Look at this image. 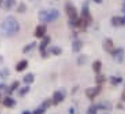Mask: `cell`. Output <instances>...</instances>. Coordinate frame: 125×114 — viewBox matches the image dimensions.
Masks as SVG:
<instances>
[{
	"label": "cell",
	"instance_id": "cell-1",
	"mask_svg": "<svg viewBox=\"0 0 125 114\" xmlns=\"http://www.w3.org/2000/svg\"><path fill=\"white\" fill-rule=\"evenodd\" d=\"M20 30V24L17 20L13 16H8L4 19L1 25L2 34L6 37L13 36Z\"/></svg>",
	"mask_w": 125,
	"mask_h": 114
},
{
	"label": "cell",
	"instance_id": "cell-2",
	"mask_svg": "<svg viewBox=\"0 0 125 114\" xmlns=\"http://www.w3.org/2000/svg\"><path fill=\"white\" fill-rule=\"evenodd\" d=\"M59 16V12L57 10L55 9H50V10H45L39 12L38 18L40 22L43 23H52L57 20Z\"/></svg>",
	"mask_w": 125,
	"mask_h": 114
},
{
	"label": "cell",
	"instance_id": "cell-3",
	"mask_svg": "<svg viewBox=\"0 0 125 114\" xmlns=\"http://www.w3.org/2000/svg\"><path fill=\"white\" fill-rule=\"evenodd\" d=\"M65 11H66L67 16L70 19V23L77 21V19H78V11H77L76 8L75 7L73 4L70 2L67 3L66 5H65Z\"/></svg>",
	"mask_w": 125,
	"mask_h": 114
},
{
	"label": "cell",
	"instance_id": "cell-4",
	"mask_svg": "<svg viewBox=\"0 0 125 114\" xmlns=\"http://www.w3.org/2000/svg\"><path fill=\"white\" fill-rule=\"evenodd\" d=\"M80 18L85 22L86 24L87 25V27L92 23L93 18H92V16H91L90 11H89L88 2L84 3L83 6H82V16H81Z\"/></svg>",
	"mask_w": 125,
	"mask_h": 114
},
{
	"label": "cell",
	"instance_id": "cell-5",
	"mask_svg": "<svg viewBox=\"0 0 125 114\" xmlns=\"http://www.w3.org/2000/svg\"><path fill=\"white\" fill-rule=\"evenodd\" d=\"M102 90V87L101 85H98L96 87H92V88H88L86 89V95L89 100H93L96 98L98 94L101 92Z\"/></svg>",
	"mask_w": 125,
	"mask_h": 114
},
{
	"label": "cell",
	"instance_id": "cell-6",
	"mask_svg": "<svg viewBox=\"0 0 125 114\" xmlns=\"http://www.w3.org/2000/svg\"><path fill=\"white\" fill-rule=\"evenodd\" d=\"M111 54L116 64H122L123 63V58H124V51H123V48H118L116 49V50H113V52Z\"/></svg>",
	"mask_w": 125,
	"mask_h": 114
},
{
	"label": "cell",
	"instance_id": "cell-7",
	"mask_svg": "<svg viewBox=\"0 0 125 114\" xmlns=\"http://www.w3.org/2000/svg\"><path fill=\"white\" fill-rule=\"evenodd\" d=\"M51 41V38L49 36H44V39L40 45V52L41 54L42 57H47V52H46V47L49 45Z\"/></svg>",
	"mask_w": 125,
	"mask_h": 114
},
{
	"label": "cell",
	"instance_id": "cell-8",
	"mask_svg": "<svg viewBox=\"0 0 125 114\" xmlns=\"http://www.w3.org/2000/svg\"><path fill=\"white\" fill-rule=\"evenodd\" d=\"M64 98L65 94L61 90L55 91L53 93V97H52V104L54 105H57L58 103H60V102H62V100H64Z\"/></svg>",
	"mask_w": 125,
	"mask_h": 114
},
{
	"label": "cell",
	"instance_id": "cell-9",
	"mask_svg": "<svg viewBox=\"0 0 125 114\" xmlns=\"http://www.w3.org/2000/svg\"><path fill=\"white\" fill-rule=\"evenodd\" d=\"M102 46L104 49V52H108V53H111L114 50V47H113V40L110 38H105L103 40Z\"/></svg>",
	"mask_w": 125,
	"mask_h": 114
},
{
	"label": "cell",
	"instance_id": "cell-10",
	"mask_svg": "<svg viewBox=\"0 0 125 114\" xmlns=\"http://www.w3.org/2000/svg\"><path fill=\"white\" fill-rule=\"evenodd\" d=\"M46 31H47L46 25H45V24L39 25V26L36 27V29H35V33H34L35 37H37L38 39L43 38V37L45 36Z\"/></svg>",
	"mask_w": 125,
	"mask_h": 114
},
{
	"label": "cell",
	"instance_id": "cell-11",
	"mask_svg": "<svg viewBox=\"0 0 125 114\" xmlns=\"http://www.w3.org/2000/svg\"><path fill=\"white\" fill-rule=\"evenodd\" d=\"M97 107L98 110H101V111H111L112 109V105H111V102L109 101H104V102H100V103L95 105Z\"/></svg>",
	"mask_w": 125,
	"mask_h": 114
},
{
	"label": "cell",
	"instance_id": "cell-12",
	"mask_svg": "<svg viewBox=\"0 0 125 114\" xmlns=\"http://www.w3.org/2000/svg\"><path fill=\"white\" fill-rule=\"evenodd\" d=\"M3 105L7 108H13V107L16 106V101L11 97H6L3 101Z\"/></svg>",
	"mask_w": 125,
	"mask_h": 114
},
{
	"label": "cell",
	"instance_id": "cell-13",
	"mask_svg": "<svg viewBox=\"0 0 125 114\" xmlns=\"http://www.w3.org/2000/svg\"><path fill=\"white\" fill-rule=\"evenodd\" d=\"M28 60H26V59H23V60L20 61V62L16 64V70L17 71V72H21V71L25 70V69L28 68Z\"/></svg>",
	"mask_w": 125,
	"mask_h": 114
},
{
	"label": "cell",
	"instance_id": "cell-14",
	"mask_svg": "<svg viewBox=\"0 0 125 114\" xmlns=\"http://www.w3.org/2000/svg\"><path fill=\"white\" fill-rule=\"evenodd\" d=\"M82 46H83V44H82V40H74L73 43H72V51H73V52H75V53L79 52L81 51V49L82 48Z\"/></svg>",
	"mask_w": 125,
	"mask_h": 114
},
{
	"label": "cell",
	"instance_id": "cell-15",
	"mask_svg": "<svg viewBox=\"0 0 125 114\" xmlns=\"http://www.w3.org/2000/svg\"><path fill=\"white\" fill-rule=\"evenodd\" d=\"M34 81V75L33 73H28L23 77V82L26 84H31Z\"/></svg>",
	"mask_w": 125,
	"mask_h": 114
},
{
	"label": "cell",
	"instance_id": "cell-16",
	"mask_svg": "<svg viewBox=\"0 0 125 114\" xmlns=\"http://www.w3.org/2000/svg\"><path fill=\"white\" fill-rule=\"evenodd\" d=\"M111 23L114 27H119L123 25V19L121 16H114L111 19Z\"/></svg>",
	"mask_w": 125,
	"mask_h": 114
},
{
	"label": "cell",
	"instance_id": "cell-17",
	"mask_svg": "<svg viewBox=\"0 0 125 114\" xmlns=\"http://www.w3.org/2000/svg\"><path fill=\"white\" fill-rule=\"evenodd\" d=\"M101 68H102V63L100 60H95L93 64V69L95 73H100Z\"/></svg>",
	"mask_w": 125,
	"mask_h": 114
},
{
	"label": "cell",
	"instance_id": "cell-18",
	"mask_svg": "<svg viewBox=\"0 0 125 114\" xmlns=\"http://www.w3.org/2000/svg\"><path fill=\"white\" fill-rule=\"evenodd\" d=\"M36 44H37L36 41H33L30 44H28V45L25 46L24 48L22 49V52L23 53H28V52H29L30 51H32L35 46H36Z\"/></svg>",
	"mask_w": 125,
	"mask_h": 114
},
{
	"label": "cell",
	"instance_id": "cell-19",
	"mask_svg": "<svg viewBox=\"0 0 125 114\" xmlns=\"http://www.w3.org/2000/svg\"><path fill=\"white\" fill-rule=\"evenodd\" d=\"M110 81H111V83L112 85L117 86V85L121 84L123 82V78L118 77V76H111L110 77Z\"/></svg>",
	"mask_w": 125,
	"mask_h": 114
},
{
	"label": "cell",
	"instance_id": "cell-20",
	"mask_svg": "<svg viewBox=\"0 0 125 114\" xmlns=\"http://www.w3.org/2000/svg\"><path fill=\"white\" fill-rule=\"evenodd\" d=\"M49 52L53 54L54 56H59L60 54H62V49L58 46H52L49 49Z\"/></svg>",
	"mask_w": 125,
	"mask_h": 114
},
{
	"label": "cell",
	"instance_id": "cell-21",
	"mask_svg": "<svg viewBox=\"0 0 125 114\" xmlns=\"http://www.w3.org/2000/svg\"><path fill=\"white\" fill-rule=\"evenodd\" d=\"M105 76L103 74H100V73H98L95 77V81L98 85H101L102 83H104L105 81Z\"/></svg>",
	"mask_w": 125,
	"mask_h": 114
},
{
	"label": "cell",
	"instance_id": "cell-22",
	"mask_svg": "<svg viewBox=\"0 0 125 114\" xmlns=\"http://www.w3.org/2000/svg\"><path fill=\"white\" fill-rule=\"evenodd\" d=\"M16 3V0H6L4 3V9L6 11H10L13 6H15Z\"/></svg>",
	"mask_w": 125,
	"mask_h": 114
},
{
	"label": "cell",
	"instance_id": "cell-23",
	"mask_svg": "<svg viewBox=\"0 0 125 114\" xmlns=\"http://www.w3.org/2000/svg\"><path fill=\"white\" fill-rule=\"evenodd\" d=\"M19 86H20V82L18 81H14V82L11 84V86L9 88H8V93L10 94V93H12V92H14L15 90H16L18 88H19Z\"/></svg>",
	"mask_w": 125,
	"mask_h": 114
},
{
	"label": "cell",
	"instance_id": "cell-24",
	"mask_svg": "<svg viewBox=\"0 0 125 114\" xmlns=\"http://www.w3.org/2000/svg\"><path fill=\"white\" fill-rule=\"evenodd\" d=\"M87 60H88V57L87 55H81L77 58V64L79 65H82V64H85L87 62Z\"/></svg>",
	"mask_w": 125,
	"mask_h": 114
},
{
	"label": "cell",
	"instance_id": "cell-25",
	"mask_svg": "<svg viewBox=\"0 0 125 114\" xmlns=\"http://www.w3.org/2000/svg\"><path fill=\"white\" fill-rule=\"evenodd\" d=\"M29 91H30V87L26 86V87H23V88H21V89L19 90V93H19V95L21 97H23L24 95H26Z\"/></svg>",
	"mask_w": 125,
	"mask_h": 114
},
{
	"label": "cell",
	"instance_id": "cell-26",
	"mask_svg": "<svg viewBox=\"0 0 125 114\" xmlns=\"http://www.w3.org/2000/svg\"><path fill=\"white\" fill-rule=\"evenodd\" d=\"M97 112H98V109H97V107H96V105H92L87 109V114H97Z\"/></svg>",
	"mask_w": 125,
	"mask_h": 114
},
{
	"label": "cell",
	"instance_id": "cell-27",
	"mask_svg": "<svg viewBox=\"0 0 125 114\" xmlns=\"http://www.w3.org/2000/svg\"><path fill=\"white\" fill-rule=\"evenodd\" d=\"M52 100H51V99H47V100H44V101L42 102V104H41L40 106L44 107L45 109H47L52 105Z\"/></svg>",
	"mask_w": 125,
	"mask_h": 114
},
{
	"label": "cell",
	"instance_id": "cell-28",
	"mask_svg": "<svg viewBox=\"0 0 125 114\" xmlns=\"http://www.w3.org/2000/svg\"><path fill=\"white\" fill-rule=\"evenodd\" d=\"M27 11V6L24 3H21L19 5V7L17 8V12L19 13H24Z\"/></svg>",
	"mask_w": 125,
	"mask_h": 114
},
{
	"label": "cell",
	"instance_id": "cell-29",
	"mask_svg": "<svg viewBox=\"0 0 125 114\" xmlns=\"http://www.w3.org/2000/svg\"><path fill=\"white\" fill-rule=\"evenodd\" d=\"M45 111H46V109H45L42 106H40L37 109H35L34 112H33V114H44L45 112Z\"/></svg>",
	"mask_w": 125,
	"mask_h": 114
},
{
	"label": "cell",
	"instance_id": "cell-30",
	"mask_svg": "<svg viewBox=\"0 0 125 114\" xmlns=\"http://www.w3.org/2000/svg\"><path fill=\"white\" fill-rule=\"evenodd\" d=\"M8 76H9V70H8V69H4L0 72V77L3 78V79H5Z\"/></svg>",
	"mask_w": 125,
	"mask_h": 114
},
{
	"label": "cell",
	"instance_id": "cell-31",
	"mask_svg": "<svg viewBox=\"0 0 125 114\" xmlns=\"http://www.w3.org/2000/svg\"><path fill=\"white\" fill-rule=\"evenodd\" d=\"M4 89H7L6 86L4 84H0V90H4Z\"/></svg>",
	"mask_w": 125,
	"mask_h": 114
},
{
	"label": "cell",
	"instance_id": "cell-32",
	"mask_svg": "<svg viewBox=\"0 0 125 114\" xmlns=\"http://www.w3.org/2000/svg\"><path fill=\"white\" fill-rule=\"evenodd\" d=\"M122 100H123V101H125V89L123 90V93H122Z\"/></svg>",
	"mask_w": 125,
	"mask_h": 114
},
{
	"label": "cell",
	"instance_id": "cell-33",
	"mask_svg": "<svg viewBox=\"0 0 125 114\" xmlns=\"http://www.w3.org/2000/svg\"><path fill=\"white\" fill-rule=\"evenodd\" d=\"M116 107H117L118 109H123V104H121V103L117 104V105H116Z\"/></svg>",
	"mask_w": 125,
	"mask_h": 114
},
{
	"label": "cell",
	"instance_id": "cell-34",
	"mask_svg": "<svg viewBox=\"0 0 125 114\" xmlns=\"http://www.w3.org/2000/svg\"><path fill=\"white\" fill-rule=\"evenodd\" d=\"M69 113L70 114H75V110H74V108H70V111H69Z\"/></svg>",
	"mask_w": 125,
	"mask_h": 114
},
{
	"label": "cell",
	"instance_id": "cell-35",
	"mask_svg": "<svg viewBox=\"0 0 125 114\" xmlns=\"http://www.w3.org/2000/svg\"><path fill=\"white\" fill-rule=\"evenodd\" d=\"M78 88H79V87L78 86H76V87H75V88H73V90H72V93H75V92L78 90Z\"/></svg>",
	"mask_w": 125,
	"mask_h": 114
},
{
	"label": "cell",
	"instance_id": "cell-36",
	"mask_svg": "<svg viewBox=\"0 0 125 114\" xmlns=\"http://www.w3.org/2000/svg\"><path fill=\"white\" fill-rule=\"evenodd\" d=\"M122 11H123V12L125 14V1L123 2V9H122Z\"/></svg>",
	"mask_w": 125,
	"mask_h": 114
},
{
	"label": "cell",
	"instance_id": "cell-37",
	"mask_svg": "<svg viewBox=\"0 0 125 114\" xmlns=\"http://www.w3.org/2000/svg\"><path fill=\"white\" fill-rule=\"evenodd\" d=\"M94 2L97 3V4H101L102 3V0H94Z\"/></svg>",
	"mask_w": 125,
	"mask_h": 114
},
{
	"label": "cell",
	"instance_id": "cell-38",
	"mask_svg": "<svg viewBox=\"0 0 125 114\" xmlns=\"http://www.w3.org/2000/svg\"><path fill=\"white\" fill-rule=\"evenodd\" d=\"M22 114H32V113L29 112V111H25V112H22Z\"/></svg>",
	"mask_w": 125,
	"mask_h": 114
},
{
	"label": "cell",
	"instance_id": "cell-39",
	"mask_svg": "<svg viewBox=\"0 0 125 114\" xmlns=\"http://www.w3.org/2000/svg\"><path fill=\"white\" fill-rule=\"evenodd\" d=\"M3 2H4V0H0V7H1V5H2Z\"/></svg>",
	"mask_w": 125,
	"mask_h": 114
},
{
	"label": "cell",
	"instance_id": "cell-40",
	"mask_svg": "<svg viewBox=\"0 0 125 114\" xmlns=\"http://www.w3.org/2000/svg\"><path fill=\"white\" fill-rule=\"evenodd\" d=\"M123 25H125V16H123Z\"/></svg>",
	"mask_w": 125,
	"mask_h": 114
},
{
	"label": "cell",
	"instance_id": "cell-41",
	"mask_svg": "<svg viewBox=\"0 0 125 114\" xmlns=\"http://www.w3.org/2000/svg\"><path fill=\"white\" fill-rule=\"evenodd\" d=\"M0 96H1V95H0Z\"/></svg>",
	"mask_w": 125,
	"mask_h": 114
}]
</instances>
